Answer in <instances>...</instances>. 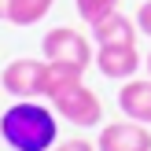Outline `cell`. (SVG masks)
I'll return each instance as SVG.
<instances>
[{"mask_svg":"<svg viewBox=\"0 0 151 151\" xmlns=\"http://www.w3.org/2000/svg\"><path fill=\"white\" fill-rule=\"evenodd\" d=\"M74 7H78L81 22L96 26V22H100V19H107L111 11H118V0H74Z\"/></svg>","mask_w":151,"mask_h":151,"instance_id":"8fae6325","label":"cell"},{"mask_svg":"<svg viewBox=\"0 0 151 151\" xmlns=\"http://www.w3.org/2000/svg\"><path fill=\"white\" fill-rule=\"evenodd\" d=\"M92 63H96V70H100L103 78L129 81V78H137V70L144 66V59H140L137 44H100Z\"/></svg>","mask_w":151,"mask_h":151,"instance_id":"5b68a950","label":"cell"},{"mask_svg":"<svg viewBox=\"0 0 151 151\" xmlns=\"http://www.w3.org/2000/svg\"><path fill=\"white\" fill-rule=\"evenodd\" d=\"M96 151H151V129L140 122H111L96 137Z\"/></svg>","mask_w":151,"mask_h":151,"instance_id":"8992f818","label":"cell"},{"mask_svg":"<svg viewBox=\"0 0 151 151\" xmlns=\"http://www.w3.org/2000/svg\"><path fill=\"white\" fill-rule=\"evenodd\" d=\"M52 107H55V114L63 122L78 125V129H92V125L103 122V103L85 81H78V85L63 88L59 96H52Z\"/></svg>","mask_w":151,"mask_h":151,"instance_id":"7a4b0ae2","label":"cell"},{"mask_svg":"<svg viewBox=\"0 0 151 151\" xmlns=\"http://www.w3.org/2000/svg\"><path fill=\"white\" fill-rule=\"evenodd\" d=\"M144 66H147V78H151V55H147V59H144Z\"/></svg>","mask_w":151,"mask_h":151,"instance_id":"9a60e30c","label":"cell"},{"mask_svg":"<svg viewBox=\"0 0 151 151\" xmlns=\"http://www.w3.org/2000/svg\"><path fill=\"white\" fill-rule=\"evenodd\" d=\"M0 137L11 151H52L59 144V114L41 100H15L0 114Z\"/></svg>","mask_w":151,"mask_h":151,"instance_id":"6da1fadb","label":"cell"},{"mask_svg":"<svg viewBox=\"0 0 151 151\" xmlns=\"http://www.w3.org/2000/svg\"><path fill=\"white\" fill-rule=\"evenodd\" d=\"M137 29L151 37V0H144V4L137 7Z\"/></svg>","mask_w":151,"mask_h":151,"instance_id":"7c38bea8","label":"cell"},{"mask_svg":"<svg viewBox=\"0 0 151 151\" xmlns=\"http://www.w3.org/2000/svg\"><path fill=\"white\" fill-rule=\"evenodd\" d=\"M78 81H85V66H78V63H52V59H48V81H44V100L59 96L63 88L78 85Z\"/></svg>","mask_w":151,"mask_h":151,"instance_id":"9c48e42d","label":"cell"},{"mask_svg":"<svg viewBox=\"0 0 151 151\" xmlns=\"http://www.w3.org/2000/svg\"><path fill=\"white\" fill-rule=\"evenodd\" d=\"M88 29H92L96 44H133L137 41V22H133L125 11H111L107 19H100Z\"/></svg>","mask_w":151,"mask_h":151,"instance_id":"ba28073f","label":"cell"},{"mask_svg":"<svg viewBox=\"0 0 151 151\" xmlns=\"http://www.w3.org/2000/svg\"><path fill=\"white\" fill-rule=\"evenodd\" d=\"M7 11H11V0H0V19H7Z\"/></svg>","mask_w":151,"mask_h":151,"instance_id":"5bb4252c","label":"cell"},{"mask_svg":"<svg viewBox=\"0 0 151 151\" xmlns=\"http://www.w3.org/2000/svg\"><path fill=\"white\" fill-rule=\"evenodd\" d=\"M52 151H96V144H88L85 137H74V140H63V144H55Z\"/></svg>","mask_w":151,"mask_h":151,"instance_id":"4fadbf2b","label":"cell"},{"mask_svg":"<svg viewBox=\"0 0 151 151\" xmlns=\"http://www.w3.org/2000/svg\"><path fill=\"white\" fill-rule=\"evenodd\" d=\"M41 52H44V59H52V63H78V66H85V70H88V63L96 59L92 41L81 37L78 29H70V26L48 29V33L41 37Z\"/></svg>","mask_w":151,"mask_h":151,"instance_id":"277c9868","label":"cell"},{"mask_svg":"<svg viewBox=\"0 0 151 151\" xmlns=\"http://www.w3.org/2000/svg\"><path fill=\"white\" fill-rule=\"evenodd\" d=\"M44 81H48V59H11L4 66V92L11 100H44Z\"/></svg>","mask_w":151,"mask_h":151,"instance_id":"3957f363","label":"cell"},{"mask_svg":"<svg viewBox=\"0 0 151 151\" xmlns=\"http://www.w3.org/2000/svg\"><path fill=\"white\" fill-rule=\"evenodd\" d=\"M118 107L129 122L151 125V78H129L118 92Z\"/></svg>","mask_w":151,"mask_h":151,"instance_id":"52a82bcc","label":"cell"},{"mask_svg":"<svg viewBox=\"0 0 151 151\" xmlns=\"http://www.w3.org/2000/svg\"><path fill=\"white\" fill-rule=\"evenodd\" d=\"M52 4H55V0H11L7 22H15V26H37V22L48 15Z\"/></svg>","mask_w":151,"mask_h":151,"instance_id":"30bf717a","label":"cell"}]
</instances>
